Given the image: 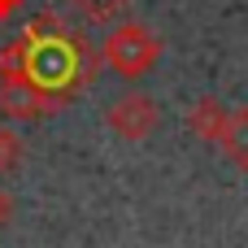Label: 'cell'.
Listing matches in <instances>:
<instances>
[{
    "instance_id": "6da1fadb",
    "label": "cell",
    "mask_w": 248,
    "mask_h": 248,
    "mask_svg": "<svg viewBox=\"0 0 248 248\" xmlns=\"http://www.w3.org/2000/svg\"><path fill=\"white\" fill-rule=\"evenodd\" d=\"M100 61L105 57L78 26H70L57 9H44L22 26L17 39L0 48V78H22L35 92L70 105L83 87H92Z\"/></svg>"
},
{
    "instance_id": "7a4b0ae2",
    "label": "cell",
    "mask_w": 248,
    "mask_h": 248,
    "mask_svg": "<svg viewBox=\"0 0 248 248\" xmlns=\"http://www.w3.org/2000/svg\"><path fill=\"white\" fill-rule=\"evenodd\" d=\"M100 57H105V65L118 78H144L161 61V35L148 22H135V17L131 22H113V31L105 35Z\"/></svg>"
},
{
    "instance_id": "3957f363",
    "label": "cell",
    "mask_w": 248,
    "mask_h": 248,
    "mask_svg": "<svg viewBox=\"0 0 248 248\" xmlns=\"http://www.w3.org/2000/svg\"><path fill=\"white\" fill-rule=\"evenodd\" d=\"M105 126L113 135L131 140V144H140V140H153V131L161 126V109H157V100L148 92H122L105 109Z\"/></svg>"
},
{
    "instance_id": "277c9868",
    "label": "cell",
    "mask_w": 248,
    "mask_h": 248,
    "mask_svg": "<svg viewBox=\"0 0 248 248\" xmlns=\"http://www.w3.org/2000/svg\"><path fill=\"white\" fill-rule=\"evenodd\" d=\"M61 109H65L61 100L35 92L31 83H22V78H0V118H9V122H44V118H52V113H61Z\"/></svg>"
},
{
    "instance_id": "5b68a950",
    "label": "cell",
    "mask_w": 248,
    "mask_h": 248,
    "mask_svg": "<svg viewBox=\"0 0 248 248\" xmlns=\"http://www.w3.org/2000/svg\"><path fill=\"white\" fill-rule=\"evenodd\" d=\"M227 105L218 100V96H201L192 109H187V131H192V140H201V144H218V135H222V126H227Z\"/></svg>"
},
{
    "instance_id": "8992f818",
    "label": "cell",
    "mask_w": 248,
    "mask_h": 248,
    "mask_svg": "<svg viewBox=\"0 0 248 248\" xmlns=\"http://www.w3.org/2000/svg\"><path fill=\"white\" fill-rule=\"evenodd\" d=\"M218 148H222V157H227L235 170L248 174V105H240V109L227 113V126H222V135H218Z\"/></svg>"
},
{
    "instance_id": "52a82bcc",
    "label": "cell",
    "mask_w": 248,
    "mask_h": 248,
    "mask_svg": "<svg viewBox=\"0 0 248 248\" xmlns=\"http://www.w3.org/2000/svg\"><path fill=\"white\" fill-rule=\"evenodd\" d=\"M92 26H113V22H122V13L131 9V0H70Z\"/></svg>"
},
{
    "instance_id": "ba28073f",
    "label": "cell",
    "mask_w": 248,
    "mask_h": 248,
    "mask_svg": "<svg viewBox=\"0 0 248 248\" xmlns=\"http://www.w3.org/2000/svg\"><path fill=\"white\" fill-rule=\"evenodd\" d=\"M22 166V135L13 126H0V174H13Z\"/></svg>"
},
{
    "instance_id": "9c48e42d",
    "label": "cell",
    "mask_w": 248,
    "mask_h": 248,
    "mask_svg": "<svg viewBox=\"0 0 248 248\" xmlns=\"http://www.w3.org/2000/svg\"><path fill=\"white\" fill-rule=\"evenodd\" d=\"M9 218H13V196H9V192L0 187V227H4Z\"/></svg>"
},
{
    "instance_id": "30bf717a",
    "label": "cell",
    "mask_w": 248,
    "mask_h": 248,
    "mask_svg": "<svg viewBox=\"0 0 248 248\" xmlns=\"http://www.w3.org/2000/svg\"><path fill=\"white\" fill-rule=\"evenodd\" d=\"M17 9H22V0H0V22H9Z\"/></svg>"
}]
</instances>
